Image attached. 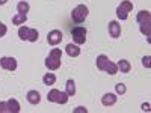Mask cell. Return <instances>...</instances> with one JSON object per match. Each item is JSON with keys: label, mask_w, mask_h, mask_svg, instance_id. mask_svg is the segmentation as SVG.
I'll use <instances>...</instances> for the list:
<instances>
[{"label": "cell", "mask_w": 151, "mask_h": 113, "mask_svg": "<svg viewBox=\"0 0 151 113\" xmlns=\"http://www.w3.org/2000/svg\"><path fill=\"white\" fill-rule=\"evenodd\" d=\"M136 21L139 23L141 33L147 36V39L150 42V35H151V14H150V11H141V12H137Z\"/></svg>", "instance_id": "1"}, {"label": "cell", "mask_w": 151, "mask_h": 113, "mask_svg": "<svg viewBox=\"0 0 151 113\" xmlns=\"http://www.w3.org/2000/svg\"><path fill=\"white\" fill-rule=\"evenodd\" d=\"M62 65V51L60 48H52V51L48 53L47 59H45V67L50 71H56L59 69Z\"/></svg>", "instance_id": "2"}, {"label": "cell", "mask_w": 151, "mask_h": 113, "mask_svg": "<svg viewBox=\"0 0 151 113\" xmlns=\"http://www.w3.org/2000/svg\"><path fill=\"white\" fill-rule=\"evenodd\" d=\"M18 36L21 41H29V42H36L40 39V32L36 29L27 27V26H20L18 29Z\"/></svg>", "instance_id": "3"}, {"label": "cell", "mask_w": 151, "mask_h": 113, "mask_svg": "<svg viewBox=\"0 0 151 113\" xmlns=\"http://www.w3.org/2000/svg\"><path fill=\"white\" fill-rule=\"evenodd\" d=\"M88 14H89V9H88L86 5H77L71 12V18H73L74 23L80 24L88 18Z\"/></svg>", "instance_id": "4"}, {"label": "cell", "mask_w": 151, "mask_h": 113, "mask_svg": "<svg viewBox=\"0 0 151 113\" xmlns=\"http://www.w3.org/2000/svg\"><path fill=\"white\" fill-rule=\"evenodd\" d=\"M70 95L67 92H62L59 89H52L47 94V99L50 103H58V104H67Z\"/></svg>", "instance_id": "5"}, {"label": "cell", "mask_w": 151, "mask_h": 113, "mask_svg": "<svg viewBox=\"0 0 151 113\" xmlns=\"http://www.w3.org/2000/svg\"><path fill=\"white\" fill-rule=\"evenodd\" d=\"M132 11H133V3L130 0H124V2H121L116 8V17L119 20H127L129 12H132Z\"/></svg>", "instance_id": "6"}, {"label": "cell", "mask_w": 151, "mask_h": 113, "mask_svg": "<svg viewBox=\"0 0 151 113\" xmlns=\"http://www.w3.org/2000/svg\"><path fill=\"white\" fill-rule=\"evenodd\" d=\"M86 33H88L86 27H83V26H76V27L71 30L74 44H77V45L85 44V42H86Z\"/></svg>", "instance_id": "7"}, {"label": "cell", "mask_w": 151, "mask_h": 113, "mask_svg": "<svg viewBox=\"0 0 151 113\" xmlns=\"http://www.w3.org/2000/svg\"><path fill=\"white\" fill-rule=\"evenodd\" d=\"M0 67L6 71H15L17 69V59L15 57H11V56H3L0 57Z\"/></svg>", "instance_id": "8"}, {"label": "cell", "mask_w": 151, "mask_h": 113, "mask_svg": "<svg viewBox=\"0 0 151 113\" xmlns=\"http://www.w3.org/2000/svg\"><path fill=\"white\" fill-rule=\"evenodd\" d=\"M62 38H64V35H62V32H60V30H58V29L50 30V32H48V35H47V42H48V45H53V47H55V45L60 44Z\"/></svg>", "instance_id": "9"}, {"label": "cell", "mask_w": 151, "mask_h": 113, "mask_svg": "<svg viewBox=\"0 0 151 113\" xmlns=\"http://www.w3.org/2000/svg\"><path fill=\"white\" fill-rule=\"evenodd\" d=\"M109 35L113 38V39H116V38L121 36V24L115 20H112L109 23Z\"/></svg>", "instance_id": "10"}, {"label": "cell", "mask_w": 151, "mask_h": 113, "mask_svg": "<svg viewBox=\"0 0 151 113\" xmlns=\"http://www.w3.org/2000/svg\"><path fill=\"white\" fill-rule=\"evenodd\" d=\"M116 99H118L116 94L109 92V94H104V95L101 97V104L106 106V107H110V106H113V104L116 103Z\"/></svg>", "instance_id": "11"}, {"label": "cell", "mask_w": 151, "mask_h": 113, "mask_svg": "<svg viewBox=\"0 0 151 113\" xmlns=\"http://www.w3.org/2000/svg\"><path fill=\"white\" fill-rule=\"evenodd\" d=\"M26 98H27V101L32 106L40 104V101H41V95H40V92H38V91H29L27 95H26Z\"/></svg>", "instance_id": "12"}, {"label": "cell", "mask_w": 151, "mask_h": 113, "mask_svg": "<svg viewBox=\"0 0 151 113\" xmlns=\"http://www.w3.org/2000/svg\"><path fill=\"white\" fill-rule=\"evenodd\" d=\"M65 51L70 57H77L80 54V47L77 44H67L65 47Z\"/></svg>", "instance_id": "13"}, {"label": "cell", "mask_w": 151, "mask_h": 113, "mask_svg": "<svg viewBox=\"0 0 151 113\" xmlns=\"http://www.w3.org/2000/svg\"><path fill=\"white\" fill-rule=\"evenodd\" d=\"M6 104H8V112H9V113H18V112L21 110L20 103L17 101L15 98H11V99H8Z\"/></svg>", "instance_id": "14"}, {"label": "cell", "mask_w": 151, "mask_h": 113, "mask_svg": "<svg viewBox=\"0 0 151 113\" xmlns=\"http://www.w3.org/2000/svg\"><path fill=\"white\" fill-rule=\"evenodd\" d=\"M107 62H109V57H107L106 54H100V56H97L95 65H97V68H98L100 71H104V68H106V65H107Z\"/></svg>", "instance_id": "15"}, {"label": "cell", "mask_w": 151, "mask_h": 113, "mask_svg": "<svg viewBox=\"0 0 151 113\" xmlns=\"http://www.w3.org/2000/svg\"><path fill=\"white\" fill-rule=\"evenodd\" d=\"M116 67H118V71H121V72H124V74L130 72V69H132L130 62H129V60H125V59H121V60H118Z\"/></svg>", "instance_id": "16"}, {"label": "cell", "mask_w": 151, "mask_h": 113, "mask_svg": "<svg viewBox=\"0 0 151 113\" xmlns=\"http://www.w3.org/2000/svg\"><path fill=\"white\" fill-rule=\"evenodd\" d=\"M42 83L45 86H53L56 83V75L53 72H45L44 77H42Z\"/></svg>", "instance_id": "17"}, {"label": "cell", "mask_w": 151, "mask_h": 113, "mask_svg": "<svg viewBox=\"0 0 151 113\" xmlns=\"http://www.w3.org/2000/svg\"><path fill=\"white\" fill-rule=\"evenodd\" d=\"M27 21V15L26 14H17L12 17V24H15V26H21Z\"/></svg>", "instance_id": "18"}, {"label": "cell", "mask_w": 151, "mask_h": 113, "mask_svg": "<svg viewBox=\"0 0 151 113\" xmlns=\"http://www.w3.org/2000/svg\"><path fill=\"white\" fill-rule=\"evenodd\" d=\"M29 9H30V5L27 3V2H18L17 3V11H18V14H26L27 15V12H29Z\"/></svg>", "instance_id": "19"}, {"label": "cell", "mask_w": 151, "mask_h": 113, "mask_svg": "<svg viewBox=\"0 0 151 113\" xmlns=\"http://www.w3.org/2000/svg\"><path fill=\"white\" fill-rule=\"evenodd\" d=\"M104 71L107 72V74H110V75H115L116 72H118V67H116V64H113V62H107V65H106V68H104Z\"/></svg>", "instance_id": "20"}, {"label": "cell", "mask_w": 151, "mask_h": 113, "mask_svg": "<svg viewBox=\"0 0 151 113\" xmlns=\"http://www.w3.org/2000/svg\"><path fill=\"white\" fill-rule=\"evenodd\" d=\"M67 94L70 95V97H74L76 95V83H74V80H67Z\"/></svg>", "instance_id": "21"}, {"label": "cell", "mask_w": 151, "mask_h": 113, "mask_svg": "<svg viewBox=\"0 0 151 113\" xmlns=\"http://www.w3.org/2000/svg\"><path fill=\"white\" fill-rule=\"evenodd\" d=\"M115 92H116L118 95H124L125 92H127V87H125L124 83H118V84L115 86Z\"/></svg>", "instance_id": "22"}, {"label": "cell", "mask_w": 151, "mask_h": 113, "mask_svg": "<svg viewBox=\"0 0 151 113\" xmlns=\"http://www.w3.org/2000/svg\"><path fill=\"white\" fill-rule=\"evenodd\" d=\"M151 56H144L142 57V65L145 67V68H151Z\"/></svg>", "instance_id": "23"}, {"label": "cell", "mask_w": 151, "mask_h": 113, "mask_svg": "<svg viewBox=\"0 0 151 113\" xmlns=\"http://www.w3.org/2000/svg\"><path fill=\"white\" fill-rule=\"evenodd\" d=\"M8 32V27H6V24L3 21H0V38H3Z\"/></svg>", "instance_id": "24"}, {"label": "cell", "mask_w": 151, "mask_h": 113, "mask_svg": "<svg viewBox=\"0 0 151 113\" xmlns=\"http://www.w3.org/2000/svg\"><path fill=\"white\" fill-rule=\"evenodd\" d=\"M73 112H74V113H88V109L83 107V106H80V107H77V109H74Z\"/></svg>", "instance_id": "25"}, {"label": "cell", "mask_w": 151, "mask_h": 113, "mask_svg": "<svg viewBox=\"0 0 151 113\" xmlns=\"http://www.w3.org/2000/svg\"><path fill=\"white\" fill-rule=\"evenodd\" d=\"M8 112V104L6 103H0V113H5Z\"/></svg>", "instance_id": "26"}, {"label": "cell", "mask_w": 151, "mask_h": 113, "mask_svg": "<svg viewBox=\"0 0 151 113\" xmlns=\"http://www.w3.org/2000/svg\"><path fill=\"white\" fill-rule=\"evenodd\" d=\"M141 109L144 110V112H150L151 109H150V103H144L142 106H141Z\"/></svg>", "instance_id": "27"}, {"label": "cell", "mask_w": 151, "mask_h": 113, "mask_svg": "<svg viewBox=\"0 0 151 113\" xmlns=\"http://www.w3.org/2000/svg\"><path fill=\"white\" fill-rule=\"evenodd\" d=\"M9 2V0H0V6H3V5H6Z\"/></svg>", "instance_id": "28"}]
</instances>
